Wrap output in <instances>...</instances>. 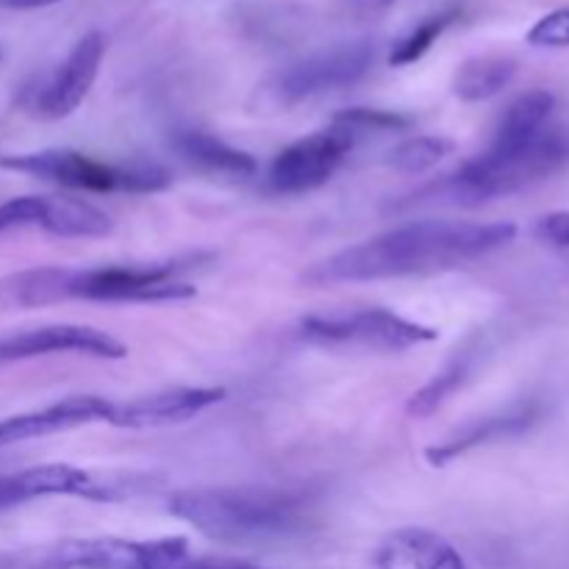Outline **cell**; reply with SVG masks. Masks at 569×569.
<instances>
[{"label": "cell", "instance_id": "cell-1", "mask_svg": "<svg viewBox=\"0 0 569 569\" xmlns=\"http://www.w3.org/2000/svg\"><path fill=\"white\" fill-rule=\"evenodd\" d=\"M515 222H409L328 256L303 272V283L333 287V283L426 276L495 253L515 242Z\"/></svg>", "mask_w": 569, "mask_h": 569}, {"label": "cell", "instance_id": "cell-2", "mask_svg": "<svg viewBox=\"0 0 569 569\" xmlns=\"http://www.w3.org/2000/svg\"><path fill=\"white\" fill-rule=\"evenodd\" d=\"M170 515L217 542L244 545L298 533L306 522V503L278 489H181L170 498Z\"/></svg>", "mask_w": 569, "mask_h": 569}, {"label": "cell", "instance_id": "cell-3", "mask_svg": "<svg viewBox=\"0 0 569 569\" xmlns=\"http://www.w3.org/2000/svg\"><path fill=\"white\" fill-rule=\"evenodd\" d=\"M569 159V142L556 128H545L520 144H489L459 170L411 194L409 203L483 206L542 181Z\"/></svg>", "mask_w": 569, "mask_h": 569}, {"label": "cell", "instance_id": "cell-4", "mask_svg": "<svg viewBox=\"0 0 569 569\" xmlns=\"http://www.w3.org/2000/svg\"><path fill=\"white\" fill-rule=\"evenodd\" d=\"M3 170L26 172V176L42 178V181L59 183L76 192H133L148 194L161 192L170 187V172L159 164L148 161H133V164H114V161H100L81 150L53 148L37 150V153L22 156H0Z\"/></svg>", "mask_w": 569, "mask_h": 569}, {"label": "cell", "instance_id": "cell-5", "mask_svg": "<svg viewBox=\"0 0 569 569\" xmlns=\"http://www.w3.org/2000/svg\"><path fill=\"white\" fill-rule=\"evenodd\" d=\"M306 342L320 348H361V350H398L437 342L439 331L422 322L406 320L389 309L339 311V315H315L300 322Z\"/></svg>", "mask_w": 569, "mask_h": 569}, {"label": "cell", "instance_id": "cell-6", "mask_svg": "<svg viewBox=\"0 0 569 569\" xmlns=\"http://www.w3.org/2000/svg\"><path fill=\"white\" fill-rule=\"evenodd\" d=\"M372 61H376V42H370V39L337 44V48L311 53L278 70L264 83V92L276 106L303 103L317 94L361 81L370 72Z\"/></svg>", "mask_w": 569, "mask_h": 569}, {"label": "cell", "instance_id": "cell-7", "mask_svg": "<svg viewBox=\"0 0 569 569\" xmlns=\"http://www.w3.org/2000/svg\"><path fill=\"white\" fill-rule=\"evenodd\" d=\"M176 261L142 267H94L72 270L70 300H98V303H176L198 295V287L178 278Z\"/></svg>", "mask_w": 569, "mask_h": 569}, {"label": "cell", "instance_id": "cell-8", "mask_svg": "<svg viewBox=\"0 0 569 569\" xmlns=\"http://www.w3.org/2000/svg\"><path fill=\"white\" fill-rule=\"evenodd\" d=\"M353 144V133L331 122L322 131L287 144L267 170V187L278 194L315 192L322 183L331 181L333 172L350 156Z\"/></svg>", "mask_w": 569, "mask_h": 569}, {"label": "cell", "instance_id": "cell-9", "mask_svg": "<svg viewBox=\"0 0 569 569\" xmlns=\"http://www.w3.org/2000/svg\"><path fill=\"white\" fill-rule=\"evenodd\" d=\"M81 498L111 503L128 495L126 481L94 476L72 465H42L0 478V511L14 509L37 498Z\"/></svg>", "mask_w": 569, "mask_h": 569}, {"label": "cell", "instance_id": "cell-10", "mask_svg": "<svg viewBox=\"0 0 569 569\" xmlns=\"http://www.w3.org/2000/svg\"><path fill=\"white\" fill-rule=\"evenodd\" d=\"M106 56V37L100 31H89L72 44L67 59L28 94V111L39 120H61L70 117L92 89L100 64Z\"/></svg>", "mask_w": 569, "mask_h": 569}, {"label": "cell", "instance_id": "cell-11", "mask_svg": "<svg viewBox=\"0 0 569 569\" xmlns=\"http://www.w3.org/2000/svg\"><path fill=\"white\" fill-rule=\"evenodd\" d=\"M53 353H78L94 356V359L120 361L128 356V348L120 339L89 326H44L0 339V365L39 359V356Z\"/></svg>", "mask_w": 569, "mask_h": 569}, {"label": "cell", "instance_id": "cell-12", "mask_svg": "<svg viewBox=\"0 0 569 569\" xmlns=\"http://www.w3.org/2000/svg\"><path fill=\"white\" fill-rule=\"evenodd\" d=\"M226 400L222 387H176L144 398L114 403L109 426L117 428H164L189 422L211 406Z\"/></svg>", "mask_w": 569, "mask_h": 569}, {"label": "cell", "instance_id": "cell-13", "mask_svg": "<svg viewBox=\"0 0 569 569\" xmlns=\"http://www.w3.org/2000/svg\"><path fill=\"white\" fill-rule=\"evenodd\" d=\"M111 411H114L111 400L98 398V395H72V398L50 403L44 409L0 420V448L70 431V428L92 426V422H109Z\"/></svg>", "mask_w": 569, "mask_h": 569}, {"label": "cell", "instance_id": "cell-14", "mask_svg": "<svg viewBox=\"0 0 569 569\" xmlns=\"http://www.w3.org/2000/svg\"><path fill=\"white\" fill-rule=\"evenodd\" d=\"M378 569H467L459 550L428 528L389 533L376 556Z\"/></svg>", "mask_w": 569, "mask_h": 569}, {"label": "cell", "instance_id": "cell-15", "mask_svg": "<svg viewBox=\"0 0 569 569\" xmlns=\"http://www.w3.org/2000/svg\"><path fill=\"white\" fill-rule=\"evenodd\" d=\"M109 537L59 539L31 548L0 550V569H106Z\"/></svg>", "mask_w": 569, "mask_h": 569}, {"label": "cell", "instance_id": "cell-16", "mask_svg": "<svg viewBox=\"0 0 569 569\" xmlns=\"http://www.w3.org/2000/svg\"><path fill=\"white\" fill-rule=\"evenodd\" d=\"M172 148L178 150L183 161L192 167H200L206 172H220V176H237L250 178L259 172V161L226 139L214 137V133L203 131V128H178L172 133Z\"/></svg>", "mask_w": 569, "mask_h": 569}, {"label": "cell", "instance_id": "cell-17", "mask_svg": "<svg viewBox=\"0 0 569 569\" xmlns=\"http://www.w3.org/2000/svg\"><path fill=\"white\" fill-rule=\"evenodd\" d=\"M33 228L64 239H100L114 231V220L103 209L81 198H39Z\"/></svg>", "mask_w": 569, "mask_h": 569}, {"label": "cell", "instance_id": "cell-18", "mask_svg": "<svg viewBox=\"0 0 569 569\" xmlns=\"http://www.w3.org/2000/svg\"><path fill=\"white\" fill-rule=\"evenodd\" d=\"M531 420L533 415L526 409L511 411V415L487 417V420H476L472 426L461 428V431H456L453 437L445 439V442L428 448L426 459L431 461L433 467H445L453 459H459V456L470 453V450L478 448V445H487V442H495V439H503V437H511V433L526 431V428L531 426Z\"/></svg>", "mask_w": 569, "mask_h": 569}, {"label": "cell", "instance_id": "cell-19", "mask_svg": "<svg viewBox=\"0 0 569 569\" xmlns=\"http://www.w3.org/2000/svg\"><path fill=\"white\" fill-rule=\"evenodd\" d=\"M517 70H520V64L511 56H472V59H467L456 70L453 94L465 100V103H481V100H489L503 92L515 81Z\"/></svg>", "mask_w": 569, "mask_h": 569}, {"label": "cell", "instance_id": "cell-20", "mask_svg": "<svg viewBox=\"0 0 569 569\" xmlns=\"http://www.w3.org/2000/svg\"><path fill=\"white\" fill-rule=\"evenodd\" d=\"M556 109V98L548 89H531L522 92L520 98L511 100L509 109L500 117L495 128V144H520L537 137L539 131L548 128L550 114Z\"/></svg>", "mask_w": 569, "mask_h": 569}, {"label": "cell", "instance_id": "cell-21", "mask_svg": "<svg viewBox=\"0 0 569 569\" xmlns=\"http://www.w3.org/2000/svg\"><path fill=\"white\" fill-rule=\"evenodd\" d=\"M472 367H476V350H461L459 356H453V359L448 361V367H445L442 372H437V378H431L426 387L417 389V392L411 395L409 403H406L409 417L426 420V417L437 415V411L442 409L467 381H470Z\"/></svg>", "mask_w": 569, "mask_h": 569}, {"label": "cell", "instance_id": "cell-22", "mask_svg": "<svg viewBox=\"0 0 569 569\" xmlns=\"http://www.w3.org/2000/svg\"><path fill=\"white\" fill-rule=\"evenodd\" d=\"M461 17H465V9H461V6H448V9L426 17L420 26H415L409 33H403V37L395 42L392 53H389V64L409 67L415 64V61H420L422 56L433 48V42H437L450 26H456Z\"/></svg>", "mask_w": 569, "mask_h": 569}, {"label": "cell", "instance_id": "cell-23", "mask_svg": "<svg viewBox=\"0 0 569 569\" xmlns=\"http://www.w3.org/2000/svg\"><path fill=\"white\" fill-rule=\"evenodd\" d=\"M453 139L448 137H411L389 153V167L403 176H420L433 170L445 156L453 153Z\"/></svg>", "mask_w": 569, "mask_h": 569}, {"label": "cell", "instance_id": "cell-24", "mask_svg": "<svg viewBox=\"0 0 569 569\" xmlns=\"http://www.w3.org/2000/svg\"><path fill=\"white\" fill-rule=\"evenodd\" d=\"M333 126L345 128V131L353 133L356 139L361 133H389V131H403L411 126V117L398 114V111L387 109H367V106H353V109H345L339 114H333Z\"/></svg>", "mask_w": 569, "mask_h": 569}, {"label": "cell", "instance_id": "cell-25", "mask_svg": "<svg viewBox=\"0 0 569 569\" xmlns=\"http://www.w3.org/2000/svg\"><path fill=\"white\" fill-rule=\"evenodd\" d=\"M526 39L533 48H569V9L545 14L542 20L533 22Z\"/></svg>", "mask_w": 569, "mask_h": 569}, {"label": "cell", "instance_id": "cell-26", "mask_svg": "<svg viewBox=\"0 0 569 569\" xmlns=\"http://www.w3.org/2000/svg\"><path fill=\"white\" fill-rule=\"evenodd\" d=\"M537 237L559 248H569V209L550 211L537 222Z\"/></svg>", "mask_w": 569, "mask_h": 569}, {"label": "cell", "instance_id": "cell-27", "mask_svg": "<svg viewBox=\"0 0 569 569\" xmlns=\"http://www.w3.org/2000/svg\"><path fill=\"white\" fill-rule=\"evenodd\" d=\"M178 569H270L253 565V561H239V559H200V561H183Z\"/></svg>", "mask_w": 569, "mask_h": 569}, {"label": "cell", "instance_id": "cell-28", "mask_svg": "<svg viewBox=\"0 0 569 569\" xmlns=\"http://www.w3.org/2000/svg\"><path fill=\"white\" fill-rule=\"evenodd\" d=\"M392 3H398V0H348L350 11H353V14H359V17L381 14V11H387Z\"/></svg>", "mask_w": 569, "mask_h": 569}, {"label": "cell", "instance_id": "cell-29", "mask_svg": "<svg viewBox=\"0 0 569 569\" xmlns=\"http://www.w3.org/2000/svg\"><path fill=\"white\" fill-rule=\"evenodd\" d=\"M61 3V0H0V6L14 11H31V9H44V6Z\"/></svg>", "mask_w": 569, "mask_h": 569}]
</instances>
